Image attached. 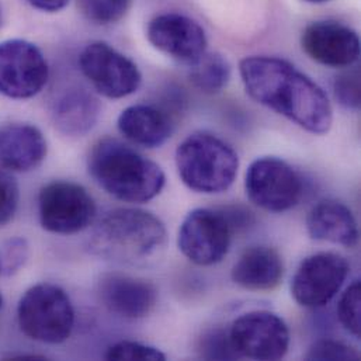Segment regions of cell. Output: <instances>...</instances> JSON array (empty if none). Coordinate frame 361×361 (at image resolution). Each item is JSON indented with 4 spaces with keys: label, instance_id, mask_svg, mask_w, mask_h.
<instances>
[{
    "label": "cell",
    "instance_id": "8",
    "mask_svg": "<svg viewBox=\"0 0 361 361\" xmlns=\"http://www.w3.org/2000/svg\"><path fill=\"white\" fill-rule=\"evenodd\" d=\"M229 339L239 357L276 361L290 349V329L283 318L270 311H250L236 318L229 329Z\"/></svg>",
    "mask_w": 361,
    "mask_h": 361
},
{
    "label": "cell",
    "instance_id": "26",
    "mask_svg": "<svg viewBox=\"0 0 361 361\" xmlns=\"http://www.w3.org/2000/svg\"><path fill=\"white\" fill-rule=\"evenodd\" d=\"M30 256V246L27 239L21 236L6 240L0 247V267L1 274L10 277L17 274L27 263Z\"/></svg>",
    "mask_w": 361,
    "mask_h": 361
},
{
    "label": "cell",
    "instance_id": "3",
    "mask_svg": "<svg viewBox=\"0 0 361 361\" xmlns=\"http://www.w3.org/2000/svg\"><path fill=\"white\" fill-rule=\"evenodd\" d=\"M166 236L164 222L154 214L138 208H117L94 226L89 250L104 260L137 264L159 253Z\"/></svg>",
    "mask_w": 361,
    "mask_h": 361
},
{
    "label": "cell",
    "instance_id": "5",
    "mask_svg": "<svg viewBox=\"0 0 361 361\" xmlns=\"http://www.w3.org/2000/svg\"><path fill=\"white\" fill-rule=\"evenodd\" d=\"M20 331L31 341L59 345L75 328V310L65 290L51 283L30 287L17 305Z\"/></svg>",
    "mask_w": 361,
    "mask_h": 361
},
{
    "label": "cell",
    "instance_id": "28",
    "mask_svg": "<svg viewBox=\"0 0 361 361\" xmlns=\"http://www.w3.org/2000/svg\"><path fill=\"white\" fill-rule=\"evenodd\" d=\"M307 360H341L356 361L360 359V355L357 350H355L352 346L332 339H322L315 342L308 353L305 355Z\"/></svg>",
    "mask_w": 361,
    "mask_h": 361
},
{
    "label": "cell",
    "instance_id": "24",
    "mask_svg": "<svg viewBox=\"0 0 361 361\" xmlns=\"http://www.w3.org/2000/svg\"><path fill=\"white\" fill-rule=\"evenodd\" d=\"M198 353L205 360L239 359V356L232 348L229 334L222 329H212L204 334L198 342Z\"/></svg>",
    "mask_w": 361,
    "mask_h": 361
},
{
    "label": "cell",
    "instance_id": "20",
    "mask_svg": "<svg viewBox=\"0 0 361 361\" xmlns=\"http://www.w3.org/2000/svg\"><path fill=\"white\" fill-rule=\"evenodd\" d=\"M118 131L131 144L154 149L162 147L173 133L171 116L152 104H135L121 111Z\"/></svg>",
    "mask_w": 361,
    "mask_h": 361
},
{
    "label": "cell",
    "instance_id": "18",
    "mask_svg": "<svg viewBox=\"0 0 361 361\" xmlns=\"http://www.w3.org/2000/svg\"><path fill=\"white\" fill-rule=\"evenodd\" d=\"M231 277L245 290L271 291L283 281L284 262L274 247L252 246L233 264Z\"/></svg>",
    "mask_w": 361,
    "mask_h": 361
},
{
    "label": "cell",
    "instance_id": "15",
    "mask_svg": "<svg viewBox=\"0 0 361 361\" xmlns=\"http://www.w3.org/2000/svg\"><path fill=\"white\" fill-rule=\"evenodd\" d=\"M99 297L103 305L117 317L142 319L154 311L158 290L148 280L123 273H109L99 281Z\"/></svg>",
    "mask_w": 361,
    "mask_h": 361
},
{
    "label": "cell",
    "instance_id": "1",
    "mask_svg": "<svg viewBox=\"0 0 361 361\" xmlns=\"http://www.w3.org/2000/svg\"><path fill=\"white\" fill-rule=\"evenodd\" d=\"M239 73L256 103L311 134L329 133L334 110L328 94L293 63L276 56H246L239 63Z\"/></svg>",
    "mask_w": 361,
    "mask_h": 361
},
{
    "label": "cell",
    "instance_id": "32",
    "mask_svg": "<svg viewBox=\"0 0 361 361\" xmlns=\"http://www.w3.org/2000/svg\"><path fill=\"white\" fill-rule=\"evenodd\" d=\"M0 274H1V267H0ZM3 304H4V301H3V295H1V293H0V310L3 308Z\"/></svg>",
    "mask_w": 361,
    "mask_h": 361
},
{
    "label": "cell",
    "instance_id": "10",
    "mask_svg": "<svg viewBox=\"0 0 361 361\" xmlns=\"http://www.w3.org/2000/svg\"><path fill=\"white\" fill-rule=\"evenodd\" d=\"M49 78L48 62L41 49L25 39L0 42V93L25 100L37 96Z\"/></svg>",
    "mask_w": 361,
    "mask_h": 361
},
{
    "label": "cell",
    "instance_id": "33",
    "mask_svg": "<svg viewBox=\"0 0 361 361\" xmlns=\"http://www.w3.org/2000/svg\"><path fill=\"white\" fill-rule=\"evenodd\" d=\"M307 1H311V3H324V1H329V0H307Z\"/></svg>",
    "mask_w": 361,
    "mask_h": 361
},
{
    "label": "cell",
    "instance_id": "23",
    "mask_svg": "<svg viewBox=\"0 0 361 361\" xmlns=\"http://www.w3.org/2000/svg\"><path fill=\"white\" fill-rule=\"evenodd\" d=\"M361 283L356 280L343 293L339 305L338 317L342 326L355 338L361 336Z\"/></svg>",
    "mask_w": 361,
    "mask_h": 361
},
{
    "label": "cell",
    "instance_id": "14",
    "mask_svg": "<svg viewBox=\"0 0 361 361\" xmlns=\"http://www.w3.org/2000/svg\"><path fill=\"white\" fill-rule=\"evenodd\" d=\"M305 54L315 62L331 68L353 66L360 58V38L346 24L338 21H315L301 37Z\"/></svg>",
    "mask_w": 361,
    "mask_h": 361
},
{
    "label": "cell",
    "instance_id": "16",
    "mask_svg": "<svg viewBox=\"0 0 361 361\" xmlns=\"http://www.w3.org/2000/svg\"><path fill=\"white\" fill-rule=\"evenodd\" d=\"M47 152V140L37 127L21 123L0 127V168L27 173L44 162Z\"/></svg>",
    "mask_w": 361,
    "mask_h": 361
},
{
    "label": "cell",
    "instance_id": "29",
    "mask_svg": "<svg viewBox=\"0 0 361 361\" xmlns=\"http://www.w3.org/2000/svg\"><path fill=\"white\" fill-rule=\"evenodd\" d=\"M20 188L13 175L0 168V228L8 224L18 208Z\"/></svg>",
    "mask_w": 361,
    "mask_h": 361
},
{
    "label": "cell",
    "instance_id": "12",
    "mask_svg": "<svg viewBox=\"0 0 361 361\" xmlns=\"http://www.w3.org/2000/svg\"><path fill=\"white\" fill-rule=\"evenodd\" d=\"M349 271V262L338 253L311 255L298 266L291 281V294L301 307L322 308L338 295Z\"/></svg>",
    "mask_w": 361,
    "mask_h": 361
},
{
    "label": "cell",
    "instance_id": "2",
    "mask_svg": "<svg viewBox=\"0 0 361 361\" xmlns=\"http://www.w3.org/2000/svg\"><path fill=\"white\" fill-rule=\"evenodd\" d=\"M87 169L99 187L126 202H148L166 184L158 164L113 138H104L92 148Z\"/></svg>",
    "mask_w": 361,
    "mask_h": 361
},
{
    "label": "cell",
    "instance_id": "25",
    "mask_svg": "<svg viewBox=\"0 0 361 361\" xmlns=\"http://www.w3.org/2000/svg\"><path fill=\"white\" fill-rule=\"evenodd\" d=\"M107 360L165 361L166 355L155 346L141 342L123 341L111 345L106 353Z\"/></svg>",
    "mask_w": 361,
    "mask_h": 361
},
{
    "label": "cell",
    "instance_id": "27",
    "mask_svg": "<svg viewBox=\"0 0 361 361\" xmlns=\"http://www.w3.org/2000/svg\"><path fill=\"white\" fill-rule=\"evenodd\" d=\"M334 93L341 106L357 110L360 107V71L352 68L336 76L334 80Z\"/></svg>",
    "mask_w": 361,
    "mask_h": 361
},
{
    "label": "cell",
    "instance_id": "17",
    "mask_svg": "<svg viewBox=\"0 0 361 361\" xmlns=\"http://www.w3.org/2000/svg\"><path fill=\"white\" fill-rule=\"evenodd\" d=\"M51 116L61 134L83 137L94 128L100 116V103L87 89L71 86L54 100Z\"/></svg>",
    "mask_w": 361,
    "mask_h": 361
},
{
    "label": "cell",
    "instance_id": "11",
    "mask_svg": "<svg viewBox=\"0 0 361 361\" xmlns=\"http://www.w3.org/2000/svg\"><path fill=\"white\" fill-rule=\"evenodd\" d=\"M79 65L93 87L109 99L127 97L135 93L142 83L137 63L102 41L85 47L79 56Z\"/></svg>",
    "mask_w": 361,
    "mask_h": 361
},
{
    "label": "cell",
    "instance_id": "6",
    "mask_svg": "<svg viewBox=\"0 0 361 361\" xmlns=\"http://www.w3.org/2000/svg\"><path fill=\"white\" fill-rule=\"evenodd\" d=\"M96 212L93 197L83 185L73 181H51L38 194L39 224L51 233L82 232L92 225Z\"/></svg>",
    "mask_w": 361,
    "mask_h": 361
},
{
    "label": "cell",
    "instance_id": "4",
    "mask_svg": "<svg viewBox=\"0 0 361 361\" xmlns=\"http://www.w3.org/2000/svg\"><path fill=\"white\" fill-rule=\"evenodd\" d=\"M176 168L181 181L192 191L219 194L236 179L239 158L236 151L219 137L197 131L176 149Z\"/></svg>",
    "mask_w": 361,
    "mask_h": 361
},
{
    "label": "cell",
    "instance_id": "7",
    "mask_svg": "<svg viewBox=\"0 0 361 361\" xmlns=\"http://www.w3.org/2000/svg\"><path fill=\"white\" fill-rule=\"evenodd\" d=\"M249 200L262 209L284 212L302 198L304 184L297 171L286 161L266 157L250 164L245 175Z\"/></svg>",
    "mask_w": 361,
    "mask_h": 361
},
{
    "label": "cell",
    "instance_id": "30",
    "mask_svg": "<svg viewBox=\"0 0 361 361\" xmlns=\"http://www.w3.org/2000/svg\"><path fill=\"white\" fill-rule=\"evenodd\" d=\"M32 7L41 10V11H48V13H55L62 10L69 0H27Z\"/></svg>",
    "mask_w": 361,
    "mask_h": 361
},
{
    "label": "cell",
    "instance_id": "13",
    "mask_svg": "<svg viewBox=\"0 0 361 361\" xmlns=\"http://www.w3.org/2000/svg\"><path fill=\"white\" fill-rule=\"evenodd\" d=\"M147 37L158 51L188 66L207 52L208 45L204 28L179 13H164L152 18Z\"/></svg>",
    "mask_w": 361,
    "mask_h": 361
},
{
    "label": "cell",
    "instance_id": "19",
    "mask_svg": "<svg viewBox=\"0 0 361 361\" xmlns=\"http://www.w3.org/2000/svg\"><path fill=\"white\" fill-rule=\"evenodd\" d=\"M307 229L312 239L355 247L359 243V226L352 209L338 200L318 202L307 216Z\"/></svg>",
    "mask_w": 361,
    "mask_h": 361
},
{
    "label": "cell",
    "instance_id": "31",
    "mask_svg": "<svg viewBox=\"0 0 361 361\" xmlns=\"http://www.w3.org/2000/svg\"><path fill=\"white\" fill-rule=\"evenodd\" d=\"M10 360H47V357L38 355H18L10 357Z\"/></svg>",
    "mask_w": 361,
    "mask_h": 361
},
{
    "label": "cell",
    "instance_id": "22",
    "mask_svg": "<svg viewBox=\"0 0 361 361\" xmlns=\"http://www.w3.org/2000/svg\"><path fill=\"white\" fill-rule=\"evenodd\" d=\"M130 3L131 0H79L82 13L102 25L120 21L127 14Z\"/></svg>",
    "mask_w": 361,
    "mask_h": 361
},
{
    "label": "cell",
    "instance_id": "9",
    "mask_svg": "<svg viewBox=\"0 0 361 361\" xmlns=\"http://www.w3.org/2000/svg\"><path fill=\"white\" fill-rule=\"evenodd\" d=\"M232 235L233 229L222 209L195 208L181 222L178 245L194 264L212 266L228 255Z\"/></svg>",
    "mask_w": 361,
    "mask_h": 361
},
{
    "label": "cell",
    "instance_id": "21",
    "mask_svg": "<svg viewBox=\"0 0 361 361\" xmlns=\"http://www.w3.org/2000/svg\"><path fill=\"white\" fill-rule=\"evenodd\" d=\"M190 80L202 93H219L231 79V65L218 52H205L198 61L190 65Z\"/></svg>",
    "mask_w": 361,
    "mask_h": 361
}]
</instances>
